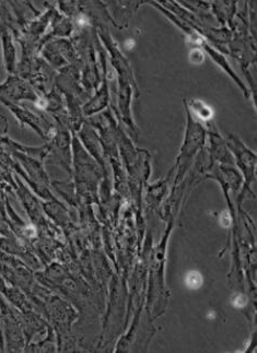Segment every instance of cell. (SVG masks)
I'll return each instance as SVG.
<instances>
[{
    "label": "cell",
    "mask_w": 257,
    "mask_h": 353,
    "mask_svg": "<svg viewBox=\"0 0 257 353\" xmlns=\"http://www.w3.org/2000/svg\"><path fill=\"white\" fill-rule=\"evenodd\" d=\"M185 283L189 289H199L203 285V276L198 272H191L186 274Z\"/></svg>",
    "instance_id": "6da1fadb"
},
{
    "label": "cell",
    "mask_w": 257,
    "mask_h": 353,
    "mask_svg": "<svg viewBox=\"0 0 257 353\" xmlns=\"http://www.w3.org/2000/svg\"><path fill=\"white\" fill-rule=\"evenodd\" d=\"M232 302H234V305L238 306V307H243V306L247 304V300H245V298L240 294L236 295V299H234Z\"/></svg>",
    "instance_id": "7a4b0ae2"
}]
</instances>
